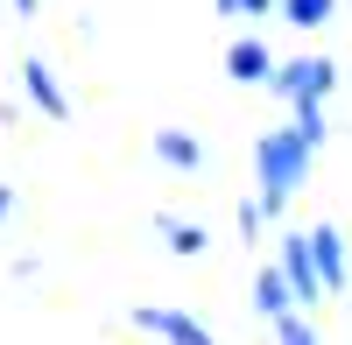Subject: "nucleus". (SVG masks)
<instances>
[{
  "instance_id": "f257e3e1",
  "label": "nucleus",
  "mask_w": 352,
  "mask_h": 345,
  "mask_svg": "<svg viewBox=\"0 0 352 345\" xmlns=\"http://www.w3.org/2000/svg\"><path fill=\"white\" fill-rule=\"evenodd\" d=\"M310 141H317V113H303V127H296V134H268V141H261V169H268V205H282V197H289V183L303 177Z\"/></svg>"
},
{
  "instance_id": "f03ea898",
  "label": "nucleus",
  "mask_w": 352,
  "mask_h": 345,
  "mask_svg": "<svg viewBox=\"0 0 352 345\" xmlns=\"http://www.w3.org/2000/svg\"><path fill=\"white\" fill-rule=\"evenodd\" d=\"M324 85H331V64H289L275 92H289V99H296V106L310 113V106H317V92H324Z\"/></svg>"
},
{
  "instance_id": "7ed1b4c3",
  "label": "nucleus",
  "mask_w": 352,
  "mask_h": 345,
  "mask_svg": "<svg viewBox=\"0 0 352 345\" xmlns=\"http://www.w3.org/2000/svg\"><path fill=\"white\" fill-rule=\"evenodd\" d=\"M141 324H148V331H162V338H176V345H212L197 324H184V318H162V310H141Z\"/></svg>"
},
{
  "instance_id": "20e7f679",
  "label": "nucleus",
  "mask_w": 352,
  "mask_h": 345,
  "mask_svg": "<svg viewBox=\"0 0 352 345\" xmlns=\"http://www.w3.org/2000/svg\"><path fill=\"white\" fill-rule=\"evenodd\" d=\"M282 268H289V282H296V296L317 289V268H310V247H303V240H289V261H282Z\"/></svg>"
},
{
  "instance_id": "39448f33",
  "label": "nucleus",
  "mask_w": 352,
  "mask_h": 345,
  "mask_svg": "<svg viewBox=\"0 0 352 345\" xmlns=\"http://www.w3.org/2000/svg\"><path fill=\"white\" fill-rule=\"evenodd\" d=\"M21 78H28V92H36V106H43V113H64V92L50 85V71H43V64H28Z\"/></svg>"
},
{
  "instance_id": "423d86ee",
  "label": "nucleus",
  "mask_w": 352,
  "mask_h": 345,
  "mask_svg": "<svg viewBox=\"0 0 352 345\" xmlns=\"http://www.w3.org/2000/svg\"><path fill=\"white\" fill-rule=\"evenodd\" d=\"M310 254H317V282H338V233H317Z\"/></svg>"
},
{
  "instance_id": "0eeeda50",
  "label": "nucleus",
  "mask_w": 352,
  "mask_h": 345,
  "mask_svg": "<svg viewBox=\"0 0 352 345\" xmlns=\"http://www.w3.org/2000/svg\"><path fill=\"white\" fill-rule=\"evenodd\" d=\"M226 64H232V78H261V71H268V56H261L254 43H240V49L226 56Z\"/></svg>"
},
{
  "instance_id": "6e6552de",
  "label": "nucleus",
  "mask_w": 352,
  "mask_h": 345,
  "mask_svg": "<svg viewBox=\"0 0 352 345\" xmlns=\"http://www.w3.org/2000/svg\"><path fill=\"white\" fill-rule=\"evenodd\" d=\"M162 162H184V169H190V162H197V141H190V134H162Z\"/></svg>"
},
{
  "instance_id": "1a4fd4ad",
  "label": "nucleus",
  "mask_w": 352,
  "mask_h": 345,
  "mask_svg": "<svg viewBox=\"0 0 352 345\" xmlns=\"http://www.w3.org/2000/svg\"><path fill=\"white\" fill-rule=\"evenodd\" d=\"M289 14H296V21H324L331 0H289Z\"/></svg>"
},
{
  "instance_id": "9d476101",
  "label": "nucleus",
  "mask_w": 352,
  "mask_h": 345,
  "mask_svg": "<svg viewBox=\"0 0 352 345\" xmlns=\"http://www.w3.org/2000/svg\"><path fill=\"white\" fill-rule=\"evenodd\" d=\"M261 310H268V318H282V282H275V275L261 282Z\"/></svg>"
},
{
  "instance_id": "9b49d317",
  "label": "nucleus",
  "mask_w": 352,
  "mask_h": 345,
  "mask_svg": "<svg viewBox=\"0 0 352 345\" xmlns=\"http://www.w3.org/2000/svg\"><path fill=\"white\" fill-rule=\"evenodd\" d=\"M282 345H317V338H310V331H303L296 318H282Z\"/></svg>"
},
{
  "instance_id": "f8f14e48",
  "label": "nucleus",
  "mask_w": 352,
  "mask_h": 345,
  "mask_svg": "<svg viewBox=\"0 0 352 345\" xmlns=\"http://www.w3.org/2000/svg\"><path fill=\"white\" fill-rule=\"evenodd\" d=\"M0 219H8V190H0Z\"/></svg>"
},
{
  "instance_id": "ddd939ff",
  "label": "nucleus",
  "mask_w": 352,
  "mask_h": 345,
  "mask_svg": "<svg viewBox=\"0 0 352 345\" xmlns=\"http://www.w3.org/2000/svg\"><path fill=\"white\" fill-rule=\"evenodd\" d=\"M240 8H268V0H240Z\"/></svg>"
}]
</instances>
